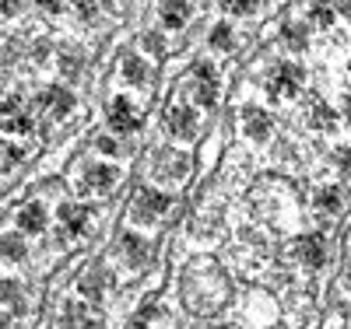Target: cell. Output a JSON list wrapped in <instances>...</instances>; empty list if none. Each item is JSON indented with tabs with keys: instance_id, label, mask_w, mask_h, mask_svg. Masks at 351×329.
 Segmentation results:
<instances>
[{
	"instance_id": "obj_1",
	"label": "cell",
	"mask_w": 351,
	"mask_h": 329,
	"mask_svg": "<svg viewBox=\"0 0 351 329\" xmlns=\"http://www.w3.org/2000/svg\"><path fill=\"white\" fill-rule=\"evenodd\" d=\"M180 294L190 312L197 315H211L218 308H225L228 294H232V284L228 277L221 274V266L215 259H197L186 266V274L180 280Z\"/></svg>"
},
{
	"instance_id": "obj_2",
	"label": "cell",
	"mask_w": 351,
	"mask_h": 329,
	"mask_svg": "<svg viewBox=\"0 0 351 329\" xmlns=\"http://www.w3.org/2000/svg\"><path fill=\"white\" fill-rule=\"evenodd\" d=\"M176 207V196L162 186H141L130 200V224L134 228H152L158 224L169 211Z\"/></svg>"
},
{
	"instance_id": "obj_3",
	"label": "cell",
	"mask_w": 351,
	"mask_h": 329,
	"mask_svg": "<svg viewBox=\"0 0 351 329\" xmlns=\"http://www.w3.org/2000/svg\"><path fill=\"white\" fill-rule=\"evenodd\" d=\"M186 92L193 95V105L211 112L218 105V95H221V81H218V67L211 64V60H200V64H193L190 77H186Z\"/></svg>"
},
{
	"instance_id": "obj_4",
	"label": "cell",
	"mask_w": 351,
	"mask_h": 329,
	"mask_svg": "<svg viewBox=\"0 0 351 329\" xmlns=\"http://www.w3.org/2000/svg\"><path fill=\"white\" fill-rule=\"evenodd\" d=\"M120 179H123V168L120 165H112V161H92V165H84V172L77 179V189L88 193V196H109L116 186H120Z\"/></svg>"
},
{
	"instance_id": "obj_5",
	"label": "cell",
	"mask_w": 351,
	"mask_h": 329,
	"mask_svg": "<svg viewBox=\"0 0 351 329\" xmlns=\"http://www.w3.org/2000/svg\"><path fill=\"white\" fill-rule=\"evenodd\" d=\"M165 127H169L172 140H183V144L193 140L197 130H200V112H197V105L186 102V98H172L169 109H165Z\"/></svg>"
},
{
	"instance_id": "obj_6",
	"label": "cell",
	"mask_w": 351,
	"mask_h": 329,
	"mask_svg": "<svg viewBox=\"0 0 351 329\" xmlns=\"http://www.w3.org/2000/svg\"><path fill=\"white\" fill-rule=\"evenodd\" d=\"M302 67L299 64H288V60H281V64H274V70L267 74V95L274 102H288V98H295L299 95V88H302Z\"/></svg>"
},
{
	"instance_id": "obj_7",
	"label": "cell",
	"mask_w": 351,
	"mask_h": 329,
	"mask_svg": "<svg viewBox=\"0 0 351 329\" xmlns=\"http://www.w3.org/2000/svg\"><path fill=\"white\" fill-rule=\"evenodd\" d=\"M120 259L130 274H141L148 270L152 259H155V246L148 235H137V231H123L120 235Z\"/></svg>"
},
{
	"instance_id": "obj_8",
	"label": "cell",
	"mask_w": 351,
	"mask_h": 329,
	"mask_svg": "<svg viewBox=\"0 0 351 329\" xmlns=\"http://www.w3.org/2000/svg\"><path fill=\"white\" fill-rule=\"evenodd\" d=\"M92 221H95V207H88V203H60V211H56V228H60L64 242L81 238L92 228Z\"/></svg>"
},
{
	"instance_id": "obj_9",
	"label": "cell",
	"mask_w": 351,
	"mask_h": 329,
	"mask_svg": "<svg viewBox=\"0 0 351 329\" xmlns=\"http://www.w3.org/2000/svg\"><path fill=\"white\" fill-rule=\"evenodd\" d=\"M291 259H295L302 270L316 274L319 266L327 263V242H324V235H299L295 242H291Z\"/></svg>"
},
{
	"instance_id": "obj_10",
	"label": "cell",
	"mask_w": 351,
	"mask_h": 329,
	"mask_svg": "<svg viewBox=\"0 0 351 329\" xmlns=\"http://www.w3.org/2000/svg\"><path fill=\"white\" fill-rule=\"evenodd\" d=\"M102 326V312L92 305V302H64L60 308V329H99Z\"/></svg>"
},
{
	"instance_id": "obj_11",
	"label": "cell",
	"mask_w": 351,
	"mask_h": 329,
	"mask_svg": "<svg viewBox=\"0 0 351 329\" xmlns=\"http://www.w3.org/2000/svg\"><path fill=\"white\" fill-rule=\"evenodd\" d=\"M239 119H243L246 140H253V144H267V140H271V133H274V116H271L267 109L243 105V109H239Z\"/></svg>"
},
{
	"instance_id": "obj_12",
	"label": "cell",
	"mask_w": 351,
	"mask_h": 329,
	"mask_svg": "<svg viewBox=\"0 0 351 329\" xmlns=\"http://www.w3.org/2000/svg\"><path fill=\"white\" fill-rule=\"evenodd\" d=\"M155 175L165 186H183L190 179V155L186 151H162L155 161Z\"/></svg>"
},
{
	"instance_id": "obj_13",
	"label": "cell",
	"mask_w": 351,
	"mask_h": 329,
	"mask_svg": "<svg viewBox=\"0 0 351 329\" xmlns=\"http://www.w3.org/2000/svg\"><path fill=\"white\" fill-rule=\"evenodd\" d=\"M106 119H109V130L112 133H134L141 127V109L130 102V98H112L106 105Z\"/></svg>"
},
{
	"instance_id": "obj_14",
	"label": "cell",
	"mask_w": 351,
	"mask_h": 329,
	"mask_svg": "<svg viewBox=\"0 0 351 329\" xmlns=\"http://www.w3.org/2000/svg\"><path fill=\"white\" fill-rule=\"evenodd\" d=\"M0 127H4L8 133H32V116H28V109L18 102V98H8L4 105H0Z\"/></svg>"
},
{
	"instance_id": "obj_15",
	"label": "cell",
	"mask_w": 351,
	"mask_h": 329,
	"mask_svg": "<svg viewBox=\"0 0 351 329\" xmlns=\"http://www.w3.org/2000/svg\"><path fill=\"white\" fill-rule=\"evenodd\" d=\"M313 207L319 214H341L344 207V186L341 183H319L313 189Z\"/></svg>"
},
{
	"instance_id": "obj_16",
	"label": "cell",
	"mask_w": 351,
	"mask_h": 329,
	"mask_svg": "<svg viewBox=\"0 0 351 329\" xmlns=\"http://www.w3.org/2000/svg\"><path fill=\"white\" fill-rule=\"evenodd\" d=\"M18 228L25 235H43L49 228V211H46V203L32 200V203H25L21 211H18Z\"/></svg>"
},
{
	"instance_id": "obj_17",
	"label": "cell",
	"mask_w": 351,
	"mask_h": 329,
	"mask_svg": "<svg viewBox=\"0 0 351 329\" xmlns=\"http://www.w3.org/2000/svg\"><path fill=\"white\" fill-rule=\"evenodd\" d=\"M120 77H123L127 84H134V88H148V81H152L148 60H141L137 53H127V56L120 60Z\"/></svg>"
},
{
	"instance_id": "obj_18",
	"label": "cell",
	"mask_w": 351,
	"mask_h": 329,
	"mask_svg": "<svg viewBox=\"0 0 351 329\" xmlns=\"http://www.w3.org/2000/svg\"><path fill=\"white\" fill-rule=\"evenodd\" d=\"M190 14H193V8H190V0H158V18H162V25L169 28H183L186 21H190Z\"/></svg>"
},
{
	"instance_id": "obj_19",
	"label": "cell",
	"mask_w": 351,
	"mask_h": 329,
	"mask_svg": "<svg viewBox=\"0 0 351 329\" xmlns=\"http://www.w3.org/2000/svg\"><path fill=\"white\" fill-rule=\"evenodd\" d=\"M106 287H109V277H106V270H88L81 280H77V291L84 294V302H92V305H99L102 302V294H106Z\"/></svg>"
},
{
	"instance_id": "obj_20",
	"label": "cell",
	"mask_w": 351,
	"mask_h": 329,
	"mask_svg": "<svg viewBox=\"0 0 351 329\" xmlns=\"http://www.w3.org/2000/svg\"><path fill=\"white\" fill-rule=\"evenodd\" d=\"M309 127H313L316 133H334V130H337V112H334L327 102H313V109H309Z\"/></svg>"
},
{
	"instance_id": "obj_21",
	"label": "cell",
	"mask_w": 351,
	"mask_h": 329,
	"mask_svg": "<svg viewBox=\"0 0 351 329\" xmlns=\"http://www.w3.org/2000/svg\"><path fill=\"white\" fill-rule=\"evenodd\" d=\"M0 259L4 263H25L28 259V242L21 235H0Z\"/></svg>"
},
{
	"instance_id": "obj_22",
	"label": "cell",
	"mask_w": 351,
	"mask_h": 329,
	"mask_svg": "<svg viewBox=\"0 0 351 329\" xmlns=\"http://www.w3.org/2000/svg\"><path fill=\"white\" fill-rule=\"evenodd\" d=\"M208 42H211V49H218V53H232V49H236V28H232V21H218V25L211 28Z\"/></svg>"
},
{
	"instance_id": "obj_23",
	"label": "cell",
	"mask_w": 351,
	"mask_h": 329,
	"mask_svg": "<svg viewBox=\"0 0 351 329\" xmlns=\"http://www.w3.org/2000/svg\"><path fill=\"white\" fill-rule=\"evenodd\" d=\"M43 102H46V109H49V116H67L71 109H74V95L71 92H64V88H49V92L43 95Z\"/></svg>"
},
{
	"instance_id": "obj_24",
	"label": "cell",
	"mask_w": 351,
	"mask_h": 329,
	"mask_svg": "<svg viewBox=\"0 0 351 329\" xmlns=\"http://www.w3.org/2000/svg\"><path fill=\"white\" fill-rule=\"evenodd\" d=\"M309 21L316 28H330L337 21V8H334V0H313L309 4Z\"/></svg>"
},
{
	"instance_id": "obj_25",
	"label": "cell",
	"mask_w": 351,
	"mask_h": 329,
	"mask_svg": "<svg viewBox=\"0 0 351 329\" xmlns=\"http://www.w3.org/2000/svg\"><path fill=\"white\" fill-rule=\"evenodd\" d=\"M281 39L288 42V49H306V42H309V36H306V25H299V21H288V25L281 28Z\"/></svg>"
},
{
	"instance_id": "obj_26",
	"label": "cell",
	"mask_w": 351,
	"mask_h": 329,
	"mask_svg": "<svg viewBox=\"0 0 351 329\" xmlns=\"http://www.w3.org/2000/svg\"><path fill=\"white\" fill-rule=\"evenodd\" d=\"M218 4H221V11L232 14V18H250V14H256L260 0H218Z\"/></svg>"
},
{
	"instance_id": "obj_27",
	"label": "cell",
	"mask_w": 351,
	"mask_h": 329,
	"mask_svg": "<svg viewBox=\"0 0 351 329\" xmlns=\"http://www.w3.org/2000/svg\"><path fill=\"white\" fill-rule=\"evenodd\" d=\"M330 161H334V168H337V172H341L344 179H351V140H348V144H337V147H334Z\"/></svg>"
},
{
	"instance_id": "obj_28",
	"label": "cell",
	"mask_w": 351,
	"mask_h": 329,
	"mask_svg": "<svg viewBox=\"0 0 351 329\" xmlns=\"http://www.w3.org/2000/svg\"><path fill=\"white\" fill-rule=\"evenodd\" d=\"M0 302H4V305H11V308H18L21 305V284L18 280H0Z\"/></svg>"
},
{
	"instance_id": "obj_29",
	"label": "cell",
	"mask_w": 351,
	"mask_h": 329,
	"mask_svg": "<svg viewBox=\"0 0 351 329\" xmlns=\"http://www.w3.org/2000/svg\"><path fill=\"white\" fill-rule=\"evenodd\" d=\"M144 49H148L152 56H165V53H169V46H165V39H162L158 32H148V36H144Z\"/></svg>"
},
{
	"instance_id": "obj_30",
	"label": "cell",
	"mask_w": 351,
	"mask_h": 329,
	"mask_svg": "<svg viewBox=\"0 0 351 329\" xmlns=\"http://www.w3.org/2000/svg\"><path fill=\"white\" fill-rule=\"evenodd\" d=\"M99 151L102 155H120V144H116L112 137H99Z\"/></svg>"
},
{
	"instance_id": "obj_31",
	"label": "cell",
	"mask_w": 351,
	"mask_h": 329,
	"mask_svg": "<svg viewBox=\"0 0 351 329\" xmlns=\"http://www.w3.org/2000/svg\"><path fill=\"white\" fill-rule=\"evenodd\" d=\"M341 116H344V123L351 127V92L341 95Z\"/></svg>"
},
{
	"instance_id": "obj_32",
	"label": "cell",
	"mask_w": 351,
	"mask_h": 329,
	"mask_svg": "<svg viewBox=\"0 0 351 329\" xmlns=\"http://www.w3.org/2000/svg\"><path fill=\"white\" fill-rule=\"evenodd\" d=\"M341 287L351 291V249H348V256H344V277H341Z\"/></svg>"
},
{
	"instance_id": "obj_33",
	"label": "cell",
	"mask_w": 351,
	"mask_h": 329,
	"mask_svg": "<svg viewBox=\"0 0 351 329\" xmlns=\"http://www.w3.org/2000/svg\"><path fill=\"white\" fill-rule=\"evenodd\" d=\"M334 8H337V14L351 18V0H334Z\"/></svg>"
},
{
	"instance_id": "obj_34",
	"label": "cell",
	"mask_w": 351,
	"mask_h": 329,
	"mask_svg": "<svg viewBox=\"0 0 351 329\" xmlns=\"http://www.w3.org/2000/svg\"><path fill=\"white\" fill-rule=\"evenodd\" d=\"M14 11V4H11V0H0V14H11Z\"/></svg>"
},
{
	"instance_id": "obj_35",
	"label": "cell",
	"mask_w": 351,
	"mask_h": 329,
	"mask_svg": "<svg viewBox=\"0 0 351 329\" xmlns=\"http://www.w3.org/2000/svg\"><path fill=\"white\" fill-rule=\"evenodd\" d=\"M267 329H288V326H285V322H271Z\"/></svg>"
},
{
	"instance_id": "obj_36",
	"label": "cell",
	"mask_w": 351,
	"mask_h": 329,
	"mask_svg": "<svg viewBox=\"0 0 351 329\" xmlns=\"http://www.w3.org/2000/svg\"><path fill=\"white\" fill-rule=\"evenodd\" d=\"M330 329H351V326H348V322H334Z\"/></svg>"
},
{
	"instance_id": "obj_37",
	"label": "cell",
	"mask_w": 351,
	"mask_h": 329,
	"mask_svg": "<svg viewBox=\"0 0 351 329\" xmlns=\"http://www.w3.org/2000/svg\"><path fill=\"white\" fill-rule=\"evenodd\" d=\"M0 161H4V151H0Z\"/></svg>"
}]
</instances>
